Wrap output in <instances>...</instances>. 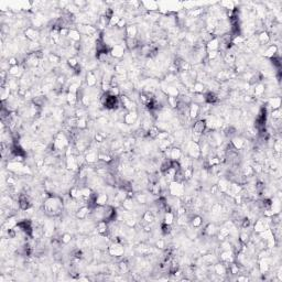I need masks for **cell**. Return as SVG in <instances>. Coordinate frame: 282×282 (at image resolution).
<instances>
[{
	"instance_id": "d4e9b609",
	"label": "cell",
	"mask_w": 282,
	"mask_h": 282,
	"mask_svg": "<svg viewBox=\"0 0 282 282\" xmlns=\"http://www.w3.org/2000/svg\"><path fill=\"white\" fill-rule=\"evenodd\" d=\"M88 213V207L87 206H84L78 209V213H77V217L80 218V219H83V218H85L86 217V215Z\"/></svg>"
},
{
	"instance_id": "681fc988",
	"label": "cell",
	"mask_w": 282,
	"mask_h": 282,
	"mask_svg": "<svg viewBox=\"0 0 282 282\" xmlns=\"http://www.w3.org/2000/svg\"><path fill=\"white\" fill-rule=\"evenodd\" d=\"M131 200H126L125 202H124V207H125L126 209H131L132 208V204H131Z\"/></svg>"
},
{
	"instance_id": "4dcf8cb0",
	"label": "cell",
	"mask_w": 282,
	"mask_h": 282,
	"mask_svg": "<svg viewBox=\"0 0 282 282\" xmlns=\"http://www.w3.org/2000/svg\"><path fill=\"white\" fill-rule=\"evenodd\" d=\"M228 188H229V183L226 181V180H222V181H219L218 188H219L222 192H227V191H228Z\"/></svg>"
},
{
	"instance_id": "816d5d0a",
	"label": "cell",
	"mask_w": 282,
	"mask_h": 282,
	"mask_svg": "<svg viewBox=\"0 0 282 282\" xmlns=\"http://www.w3.org/2000/svg\"><path fill=\"white\" fill-rule=\"evenodd\" d=\"M9 64H10L11 66H17V65H18V61H17L14 57H12V58L9 60Z\"/></svg>"
},
{
	"instance_id": "db71d44e",
	"label": "cell",
	"mask_w": 282,
	"mask_h": 282,
	"mask_svg": "<svg viewBox=\"0 0 282 282\" xmlns=\"http://www.w3.org/2000/svg\"><path fill=\"white\" fill-rule=\"evenodd\" d=\"M126 24V21L124 19H120L119 20V22H118V24H117V27L118 28H124V25Z\"/></svg>"
},
{
	"instance_id": "8d00e7d4",
	"label": "cell",
	"mask_w": 282,
	"mask_h": 282,
	"mask_svg": "<svg viewBox=\"0 0 282 282\" xmlns=\"http://www.w3.org/2000/svg\"><path fill=\"white\" fill-rule=\"evenodd\" d=\"M235 60H236V55L234 54V53H227L225 56V61L228 63H232V62H235Z\"/></svg>"
},
{
	"instance_id": "7dc6e473",
	"label": "cell",
	"mask_w": 282,
	"mask_h": 282,
	"mask_svg": "<svg viewBox=\"0 0 282 282\" xmlns=\"http://www.w3.org/2000/svg\"><path fill=\"white\" fill-rule=\"evenodd\" d=\"M248 239H249V235L248 234H246V232H241L240 234V241L241 243H247Z\"/></svg>"
},
{
	"instance_id": "1f68e13d",
	"label": "cell",
	"mask_w": 282,
	"mask_h": 282,
	"mask_svg": "<svg viewBox=\"0 0 282 282\" xmlns=\"http://www.w3.org/2000/svg\"><path fill=\"white\" fill-rule=\"evenodd\" d=\"M215 272L219 276H223L226 273V268L223 266V264H216L215 266Z\"/></svg>"
},
{
	"instance_id": "f1b7e54d",
	"label": "cell",
	"mask_w": 282,
	"mask_h": 282,
	"mask_svg": "<svg viewBox=\"0 0 282 282\" xmlns=\"http://www.w3.org/2000/svg\"><path fill=\"white\" fill-rule=\"evenodd\" d=\"M96 77H95V75L92 73V72H89V73H87V84H88V86H94L95 84H96Z\"/></svg>"
},
{
	"instance_id": "7c38bea8",
	"label": "cell",
	"mask_w": 282,
	"mask_h": 282,
	"mask_svg": "<svg viewBox=\"0 0 282 282\" xmlns=\"http://www.w3.org/2000/svg\"><path fill=\"white\" fill-rule=\"evenodd\" d=\"M25 37H27L28 39H30V40H32V41H35V40H38V38H39V32L35 31L34 29L30 28V29H28V30L25 31Z\"/></svg>"
},
{
	"instance_id": "8992f818",
	"label": "cell",
	"mask_w": 282,
	"mask_h": 282,
	"mask_svg": "<svg viewBox=\"0 0 282 282\" xmlns=\"http://www.w3.org/2000/svg\"><path fill=\"white\" fill-rule=\"evenodd\" d=\"M19 206L22 211H27V209H29V207L31 206V203L29 201V198L27 197V195L21 194L19 196Z\"/></svg>"
},
{
	"instance_id": "2e32d148",
	"label": "cell",
	"mask_w": 282,
	"mask_h": 282,
	"mask_svg": "<svg viewBox=\"0 0 282 282\" xmlns=\"http://www.w3.org/2000/svg\"><path fill=\"white\" fill-rule=\"evenodd\" d=\"M277 51H278V48H277V45H271L269 49L266 51L264 55H266L267 57H270V58H272V57H275V55H276Z\"/></svg>"
},
{
	"instance_id": "f6af8a7d",
	"label": "cell",
	"mask_w": 282,
	"mask_h": 282,
	"mask_svg": "<svg viewBox=\"0 0 282 282\" xmlns=\"http://www.w3.org/2000/svg\"><path fill=\"white\" fill-rule=\"evenodd\" d=\"M280 108L279 109H273V111H272V117H273V119H280L281 118V116H280Z\"/></svg>"
},
{
	"instance_id": "60d3db41",
	"label": "cell",
	"mask_w": 282,
	"mask_h": 282,
	"mask_svg": "<svg viewBox=\"0 0 282 282\" xmlns=\"http://www.w3.org/2000/svg\"><path fill=\"white\" fill-rule=\"evenodd\" d=\"M214 232H215V226L212 225V224H209V225L205 228V232H206L207 235H209V236H211V235H213Z\"/></svg>"
},
{
	"instance_id": "ac0fdd59",
	"label": "cell",
	"mask_w": 282,
	"mask_h": 282,
	"mask_svg": "<svg viewBox=\"0 0 282 282\" xmlns=\"http://www.w3.org/2000/svg\"><path fill=\"white\" fill-rule=\"evenodd\" d=\"M207 49L209 51H216L218 49V41L217 39H212L211 41H208V44H207Z\"/></svg>"
},
{
	"instance_id": "603a6c76",
	"label": "cell",
	"mask_w": 282,
	"mask_h": 282,
	"mask_svg": "<svg viewBox=\"0 0 282 282\" xmlns=\"http://www.w3.org/2000/svg\"><path fill=\"white\" fill-rule=\"evenodd\" d=\"M97 232H101V234H105L107 232V222L105 220H101L98 223V226H97Z\"/></svg>"
},
{
	"instance_id": "f907efd6",
	"label": "cell",
	"mask_w": 282,
	"mask_h": 282,
	"mask_svg": "<svg viewBox=\"0 0 282 282\" xmlns=\"http://www.w3.org/2000/svg\"><path fill=\"white\" fill-rule=\"evenodd\" d=\"M71 238H72V237H71L69 234H65L62 238V243L63 244H69V241H71Z\"/></svg>"
},
{
	"instance_id": "ee69618b",
	"label": "cell",
	"mask_w": 282,
	"mask_h": 282,
	"mask_svg": "<svg viewBox=\"0 0 282 282\" xmlns=\"http://www.w3.org/2000/svg\"><path fill=\"white\" fill-rule=\"evenodd\" d=\"M77 126H78L80 128H86L87 125H86V120H85V118H80L78 121H77Z\"/></svg>"
},
{
	"instance_id": "6da1fadb",
	"label": "cell",
	"mask_w": 282,
	"mask_h": 282,
	"mask_svg": "<svg viewBox=\"0 0 282 282\" xmlns=\"http://www.w3.org/2000/svg\"><path fill=\"white\" fill-rule=\"evenodd\" d=\"M62 207V201L57 197H51L44 203V209L46 213H50L51 215L58 214Z\"/></svg>"
},
{
	"instance_id": "11a10c76",
	"label": "cell",
	"mask_w": 282,
	"mask_h": 282,
	"mask_svg": "<svg viewBox=\"0 0 282 282\" xmlns=\"http://www.w3.org/2000/svg\"><path fill=\"white\" fill-rule=\"evenodd\" d=\"M157 246L159 248H163V246H164V243H163V240H159L157 243Z\"/></svg>"
},
{
	"instance_id": "cb8c5ba5",
	"label": "cell",
	"mask_w": 282,
	"mask_h": 282,
	"mask_svg": "<svg viewBox=\"0 0 282 282\" xmlns=\"http://www.w3.org/2000/svg\"><path fill=\"white\" fill-rule=\"evenodd\" d=\"M126 44H127V46H128L130 50H132V49H135V48H137V46H138V42H137V40H136V39L127 38V40H126Z\"/></svg>"
},
{
	"instance_id": "c3c4849f",
	"label": "cell",
	"mask_w": 282,
	"mask_h": 282,
	"mask_svg": "<svg viewBox=\"0 0 282 282\" xmlns=\"http://www.w3.org/2000/svg\"><path fill=\"white\" fill-rule=\"evenodd\" d=\"M98 158H99L101 160H103L104 162H107V163L111 162V160H113V159H111V157H109V156H105V154H101Z\"/></svg>"
},
{
	"instance_id": "ab89813d",
	"label": "cell",
	"mask_w": 282,
	"mask_h": 282,
	"mask_svg": "<svg viewBox=\"0 0 282 282\" xmlns=\"http://www.w3.org/2000/svg\"><path fill=\"white\" fill-rule=\"evenodd\" d=\"M119 20H120L119 17H117V16H113V18L109 20V25H111V27L116 25V27H117L118 22H119Z\"/></svg>"
},
{
	"instance_id": "e0dca14e",
	"label": "cell",
	"mask_w": 282,
	"mask_h": 282,
	"mask_svg": "<svg viewBox=\"0 0 282 282\" xmlns=\"http://www.w3.org/2000/svg\"><path fill=\"white\" fill-rule=\"evenodd\" d=\"M205 101H206L208 104H214V103H216V101H218V97H217V95L215 94V93L209 92V93L206 95V97H205Z\"/></svg>"
},
{
	"instance_id": "484cf974",
	"label": "cell",
	"mask_w": 282,
	"mask_h": 282,
	"mask_svg": "<svg viewBox=\"0 0 282 282\" xmlns=\"http://www.w3.org/2000/svg\"><path fill=\"white\" fill-rule=\"evenodd\" d=\"M77 94H74V93H69L67 95V103H69V105H75L76 101H77Z\"/></svg>"
},
{
	"instance_id": "f35d334b",
	"label": "cell",
	"mask_w": 282,
	"mask_h": 282,
	"mask_svg": "<svg viewBox=\"0 0 282 282\" xmlns=\"http://www.w3.org/2000/svg\"><path fill=\"white\" fill-rule=\"evenodd\" d=\"M161 229H162V232L164 234V235H168V234L171 232V225L164 223V224L161 226Z\"/></svg>"
},
{
	"instance_id": "52a82bcc",
	"label": "cell",
	"mask_w": 282,
	"mask_h": 282,
	"mask_svg": "<svg viewBox=\"0 0 282 282\" xmlns=\"http://www.w3.org/2000/svg\"><path fill=\"white\" fill-rule=\"evenodd\" d=\"M110 53L115 57H121L124 55V53H125V48H124V45L117 44V45H115L113 48V50H111Z\"/></svg>"
},
{
	"instance_id": "5bb4252c",
	"label": "cell",
	"mask_w": 282,
	"mask_h": 282,
	"mask_svg": "<svg viewBox=\"0 0 282 282\" xmlns=\"http://www.w3.org/2000/svg\"><path fill=\"white\" fill-rule=\"evenodd\" d=\"M66 165H67V168L71 170H75L77 168V161H76V159L74 157H69L67 158V161H66Z\"/></svg>"
},
{
	"instance_id": "7402d4cb",
	"label": "cell",
	"mask_w": 282,
	"mask_h": 282,
	"mask_svg": "<svg viewBox=\"0 0 282 282\" xmlns=\"http://www.w3.org/2000/svg\"><path fill=\"white\" fill-rule=\"evenodd\" d=\"M259 269H260V272H261V273H264V272L268 271V269H269V264H268V260H267V259L261 260V262H260V264H259Z\"/></svg>"
},
{
	"instance_id": "b9f144b4",
	"label": "cell",
	"mask_w": 282,
	"mask_h": 282,
	"mask_svg": "<svg viewBox=\"0 0 282 282\" xmlns=\"http://www.w3.org/2000/svg\"><path fill=\"white\" fill-rule=\"evenodd\" d=\"M263 92H264V86H263V85H259V86H257V88L255 89V95L260 96V95H262Z\"/></svg>"
},
{
	"instance_id": "3957f363",
	"label": "cell",
	"mask_w": 282,
	"mask_h": 282,
	"mask_svg": "<svg viewBox=\"0 0 282 282\" xmlns=\"http://www.w3.org/2000/svg\"><path fill=\"white\" fill-rule=\"evenodd\" d=\"M206 121L205 120H197L196 122L193 126V135H198V136H202L205 129H206Z\"/></svg>"
},
{
	"instance_id": "9a60e30c",
	"label": "cell",
	"mask_w": 282,
	"mask_h": 282,
	"mask_svg": "<svg viewBox=\"0 0 282 282\" xmlns=\"http://www.w3.org/2000/svg\"><path fill=\"white\" fill-rule=\"evenodd\" d=\"M107 195L106 194H99L97 195V198H96V206H104L107 202Z\"/></svg>"
},
{
	"instance_id": "4316f807",
	"label": "cell",
	"mask_w": 282,
	"mask_h": 282,
	"mask_svg": "<svg viewBox=\"0 0 282 282\" xmlns=\"http://www.w3.org/2000/svg\"><path fill=\"white\" fill-rule=\"evenodd\" d=\"M173 220H174V215H173V213L172 212H166L165 213V217H164V223L171 225L173 223Z\"/></svg>"
},
{
	"instance_id": "44dd1931",
	"label": "cell",
	"mask_w": 282,
	"mask_h": 282,
	"mask_svg": "<svg viewBox=\"0 0 282 282\" xmlns=\"http://www.w3.org/2000/svg\"><path fill=\"white\" fill-rule=\"evenodd\" d=\"M159 132L160 131H159V129H158L157 127H156V126H152V127H150V128L148 129V132H147V133L150 136L151 138H157L158 135H159Z\"/></svg>"
},
{
	"instance_id": "836d02e7",
	"label": "cell",
	"mask_w": 282,
	"mask_h": 282,
	"mask_svg": "<svg viewBox=\"0 0 282 282\" xmlns=\"http://www.w3.org/2000/svg\"><path fill=\"white\" fill-rule=\"evenodd\" d=\"M96 160H97V154L95 152H89L86 156V161L88 163H94Z\"/></svg>"
},
{
	"instance_id": "f5cc1de1",
	"label": "cell",
	"mask_w": 282,
	"mask_h": 282,
	"mask_svg": "<svg viewBox=\"0 0 282 282\" xmlns=\"http://www.w3.org/2000/svg\"><path fill=\"white\" fill-rule=\"evenodd\" d=\"M208 56H209V58H215V57L217 56V52L216 51H209Z\"/></svg>"
},
{
	"instance_id": "d6986e66",
	"label": "cell",
	"mask_w": 282,
	"mask_h": 282,
	"mask_svg": "<svg viewBox=\"0 0 282 282\" xmlns=\"http://www.w3.org/2000/svg\"><path fill=\"white\" fill-rule=\"evenodd\" d=\"M280 104H281V99L280 97H273L272 99H270V106L273 109H279L280 108Z\"/></svg>"
},
{
	"instance_id": "f546056e",
	"label": "cell",
	"mask_w": 282,
	"mask_h": 282,
	"mask_svg": "<svg viewBox=\"0 0 282 282\" xmlns=\"http://www.w3.org/2000/svg\"><path fill=\"white\" fill-rule=\"evenodd\" d=\"M258 39H259V41H260L261 43H267V42L270 40V37L267 32H261V33L258 35Z\"/></svg>"
},
{
	"instance_id": "ba28073f",
	"label": "cell",
	"mask_w": 282,
	"mask_h": 282,
	"mask_svg": "<svg viewBox=\"0 0 282 282\" xmlns=\"http://www.w3.org/2000/svg\"><path fill=\"white\" fill-rule=\"evenodd\" d=\"M266 229H268V225H267V222L264 219H259L257 220V223L255 224V230L257 232H264Z\"/></svg>"
},
{
	"instance_id": "9c48e42d",
	"label": "cell",
	"mask_w": 282,
	"mask_h": 282,
	"mask_svg": "<svg viewBox=\"0 0 282 282\" xmlns=\"http://www.w3.org/2000/svg\"><path fill=\"white\" fill-rule=\"evenodd\" d=\"M138 33V29L136 25H129L126 28V35L129 39H135V37Z\"/></svg>"
},
{
	"instance_id": "e575fe53",
	"label": "cell",
	"mask_w": 282,
	"mask_h": 282,
	"mask_svg": "<svg viewBox=\"0 0 282 282\" xmlns=\"http://www.w3.org/2000/svg\"><path fill=\"white\" fill-rule=\"evenodd\" d=\"M154 219V216H153V214L151 213V212H145L143 215V220H145L147 223H151V222H153Z\"/></svg>"
},
{
	"instance_id": "30bf717a",
	"label": "cell",
	"mask_w": 282,
	"mask_h": 282,
	"mask_svg": "<svg viewBox=\"0 0 282 282\" xmlns=\"http://www.w3.org/2000/svg\"><path fill=\"white\" fill-rule=\"evenodd\" d=\"M169 156H170V160H172V161H177V160L182 157L181 150H180L179 148H173V149L170 150Z\"/></svg>"
},
{
	"instance_id": "d590c367",
	"label": "cell",
	"mask_w": 282,
	"mask_h": 282,
	"mask_svg": "<svg viewBox=\"0 0 282 282\" xmlns=\"http://www.w3.org/2000/svg\"><path fill=\"white\" fill-rule=\"evenodd\" d=\"M203 90H204V85L202 83H200V82H196L194 84V92H196V93H202Z\"/></svg>"
},
{
	"instance_id": "9f6ffc18",
	"label": "cell",
	"mask_w": 282,
	"mask_h": 282,
	"mask_svg": "<svg viewBox=\"0 0 282 282\" xmlns=\"http://www.w3.org/2000/svg\"><path fill=\"white\" fill-rule=\"evenodd\" d=\"M127 225H128V226H133V225H135V220H133V219H128V220H127Z\"/></svg>"
},
{
	"instance_id": "8fae6325",
	"label": "cell",
	"mask_w": 282,
	"mask_h": 282,
	"mask_svg": "<svg viewBox=\"0 0 282 282\" xmlns=\"http://www.w3.org/2000/svg\"><path fill=\"white\" fill-rule=\"evenodd\" d=\"M200 113V106L197 104H192L190 108H188V113H190V117L191 118H196L198 116Z\"/></svg>"
},
{
	"instance_id": "277c9868",
	"label": "cell",
	"mask_w": 282,
	"mask_h": 282,
	"mask_svg": "<svg viewBox=\"0 0 282 282\" xmlns=\"http://www.w3.org/2000/svg\"><path fill=\"white\" fill-rule=\"evenodd\" d=\"M109 253L115 257H120L124 255V247L119 244H113L109 247Z\"/></svg>"
},
{
	"instance_id": "4fadbf2b",
	"label": "cell",
	"mask_w": 282,
	"mask_h": 282,
	"mask_svg": "<svg viewBox=\"0 0 282 282\" xmlns=\"http://www.w3.org/2000/svg\"><path fill=\"white\" fill-rule=\"evenodd\" d=\"M136 119H137V113L136 111H129L125 116V121L126 124H128V125L133 124L136 121Z\"/></svg>"
},
{
	"instance_id": "bcb514c9",
	"label": "cell",
	"mask_w": 282,
	"mask_h": 282,
	"mask_svg": "<svg viewBox=\"0 0 282 282\" xmlns=\"http://www.w3.org/2000/svg\"><path fill=\"white\" fill-rule=\"evenodd\" d=\"M9 73H10L11 75H18V73H19V66H18V65H17V66H11Z\"/></svg>"
},
{
	"instance_id": "d6a6232c",
	"label": "cell",
	"mask_w": 282,
	"mask_h": 282,
	"mask_svg": "<svg viewBox=\"0 0 282 282\" xmlns=\"http://www.w3.org/2000/svg\"><path fill=\"white\" fill-rule=\"evenodd\" d=\"M166 94L169 97H176L179 95V90L175 87H169L166 89Z\"/></svg>"
},
{
	"instance_id": "ffe728a7",
	"label": "cell",
	"mask_w": 282,
	"mask_h": 282,
	"mask_svg": "<svg viewBox=\"0 0 282 282\" xmlns=\"http://www.w3.org/2000/svg\"><path fill=\"white\" fill-rule=\"evenodd\" d=\"M232 144L236 150H237V149L239 150V149H241V148L244 147V141H243L240 138H235V139H232Z\"/></svg>"
},
{
	"instance_id": "83f0119b",
	"label": "cell",
	"mask_w": 282,
	"mask_h": 282,
	"mask_svg": "<svg viewBox=\"0 0 282 282\" xmlns=\"http://www.w3.org/2000/svg\"><path fill=\"white\" fill-rule=\"evenodd\" d=\"M69 37L72 40H74V41H80V39H81L80 32L77 31V30H69Z\"/></svg>"
},
{
	"instance_id": "7bdbcfd3",
	"label": "cell",
	"mask_w": 282,
	"mask_h": 282,
	"mask_svg": "<svg viewBox=\"0 0 282 282\" xmlns=\"http://www.w3.org/2000/svg\"><path fill=\"white\" fill-rule=\"evenodd\" d=\"M69 66H71L72 69H75V67H77V66H78V62L76 61L74 57L69 58Z\"/></svg>"
},
{
	"instance_id": "5b68a950",
	"label": "cell",
	"mask_w": 282,
	"mask_h": 282,
	"mask_svg": "<svg viewBox=\"0 0 282 282\" xmlns=\"http://www.w3.org/2000/svg\"><path fill=\"white\" fill-rule=\"evenodd\" d=\"M201 147L198 145V143H196V142H193V143L190 145V148H188V153H190V156L192 158H194V159H197V158L201 156Z\"/></svg>"
},
{
	"instance_id": "7a4b0ae2",
	"label": "cell",
	"mask_w": 282,
	"mask_h": 282,
	"mask_svg": "<svg viewBox=\"0 0 282 282\" xmlns=\"http://www.w3.org/2000/svg\"><path fill=\"white\" fill-rule=\"evenodd\" d=\"M170 193L172 195L181 196L184 193V186L182 185V183H179V182L176 181H172L170 183Z\"/></svg>"
},
{
	"instance_id": "74e56055",
	"label": "cell",
	"mask_w": 282,
	"mask_h": 282,
	"mask_svg": "<svg viewBox=\"0 0 282 282\" xmlns=\"http://www.w3.org/2000/svg\"><path fill=\"white\" fill-rule=\"evenodd\" d=\"M202 223H203V220H202V217H200V216H195L193 218V226L194 227H200L202 225Z\"/></svg>"
}]
</instances>
